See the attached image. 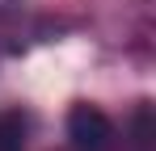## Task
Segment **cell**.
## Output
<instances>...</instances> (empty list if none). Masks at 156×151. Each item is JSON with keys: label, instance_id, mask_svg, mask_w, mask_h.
<instances>
[{"label": "cell", "instance_id": "cell-1", "mask_svg": "<svg viewBox=\"0 0 156 151\" xmlns=\"http://www.w3.org/2000/svg\"><path fill=\"white\" fill-rule=\"evenodd\" d=\"M68 139L76 151H101L114 139V126L97 105H72L68 109Z\"/></svg>", "mask_w": 156, "mask_h": 151}, {"label": "cell", "instance_id": "cell-2", "mask_svg": "<svg viewBox=\"0 0 156 151\" xmlns=\"http://www.w3.org/2000/svg\"><path fill=\"white\" fill-rule=\"evenodd\" d=\"M26 113H17V109H4L0 113V151H26Z\"/></svg>", "mask_w": 156, "mask_h": 151}]
</instances>
